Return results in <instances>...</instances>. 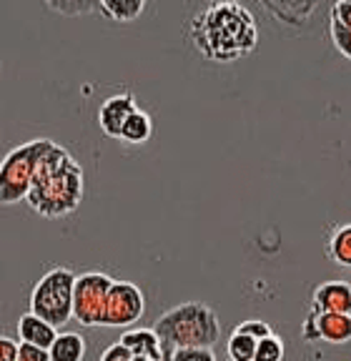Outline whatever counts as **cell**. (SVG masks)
Wrapping results in <instances>:
<instances>
[{"label": "cell", "mask_w": 351, "mask_h": 361, "mask_svg": "<svg viewBox=\"0 0 351 361\" xmlns=\"http://www.w3.org/2000/svg\"><path fill=\"white\" fill-rule=\"evenodd\" d=\"M314 314H351V283L326 281L314 288L312 296Z\"/></svg>", "instance_id": "obj_11"}, {"label": "cell", "mask_w": 351, "mask_h": 361, "mask_svg": "<svg viewBox=\"0 0 351 361\" xmlns=\"http://www.w3.org/2000/svg\"><path fill=\"white\" fill-rule=\"evenodd\" d=\"M58 336H61V334H58V329L53 326V324H48L46 319H40V316L30 314V311L18 319V338H20L23 344L51 351V346L56 344Z\"/></svg>", "instance_id": "obj_13"}, {"label": "cell", "mask_w": 351, "mask_h": 361, "mask_svg": "<svg viewBox=\"0 0 351 361\" xmlns=\"http://www.w3.org/2000/svg\"><path fill=\"white\" fill-rule=\"evenodd\" d=\"M256 346H259L256 338L233 331L231 338H228V344H226L228 359L231 361H254L256 359Z\"/></svg>", "instance_id": "obj_18"}, {"label": "cell", "mask_w": 351, "mask_h": 361, "mask_svg": "<svg viewBox=\"0 0 351 361\" xmlns=\"http://www.w3.org/2000/svg\"><path fill=\"white\" fill-rule=\"evenodd\" d=\"M153 331L159 334L161 341L173 351L211 349L221 338L218 316L204 301H186V304L168 309L166 314L159 316Z\"/></svg>", "instance_id": "obj_3"}, {"label": "cell", "mask_w": 351, "mask_h": 361, "mask_svg": "<svg viewBox=\"0 0 351 361\" xmlns=\"http://www.w3.org/2000/svg\"><path fill=\"white\" fill-rule=\"evenodd\" d=\"M138 111L136 98L130 93H116V96L106 98L98 108V126L108 138H121L125 121Z\"/></svg>", "instance_id": "obj_9"}, {"label": "cell", "mask_w": 351, "mask_h": 361, "mask_svg": "<svg viewBox=\"0 0 351 361\" xmlns=\"http://www.w3.org/2000/svg\"><path fill=\"white\" fill-rule=\"evenodd\" d=\"M301 336L306 344L326 341V344H346L351 341V314H314L309 311Z\"/></svg>", "instance_id": "obj_8"}, {"label": "cell", "mask_w": 351, "mask_h": 361, "mask_svg": "<svg viewBox=\"0 0 351 361\" xmlns=\"http://www.w3.org/2000/svg\"><path fill=\"white\" fill-rule=\"evenodd\" d=\"M53 143L56 141H51V138H33V141L20 143L6 153L3 166H0V201H3V206L28 201L35 171H38L43 156L53 148Z\"/></svg>", "instance_id": "obj_4"}, {"label": "cell", "mask_w": 351, "mask_h": 361, "mask_svg": "<svg viewBox=\"0 0 351 361\" xmlns=\"http://www.w3.org/2000/svg\"><path fill=\"white\" fill-rule=\"evenodd\" d=\"M75 281L78 276L66 266L46 271L30 291V314L46 319L56 329L66 326L73 319Z\"/></svg>", "instance_id": "obj_5"}, {"label": "cell", "mask_w": 351, "mask_h": 361, "mask_svg": "<svg viewBox=\"0 0 351 361\" xmlns=\"http://www.w3.org/2000/svg\"><path fill=\"white\" fill-rule=\"evenodd\" d=\"M153 135V118L146 111L138 108L128 121H125L123 130H121V143H128V146H141V143H148Z\"/></svg>", "instance_id": "obj_14"}, {"label": "cell", "mask_w": 351, "mask_h": 361, "mask_svg": "<svg viewBox=\"0 0 351 361\" xmlns=\"http://www.w3.org/2000/svg\"><path fill=\"white\" fill-rule=\"evenodd\" d=\"M171 361H216V354L211 349H178Z\"/></svg>", "instance_id": "obj_24"}, {"label": "cell", "mask_w": 351, "mask_h": 361, "mask_svg": "<svg viewBox=\"0 0 351 361\" xmlns=\"http://www.w3.org/2000/svg\"><path fill=\"white\" fill-rule=\"evenodd\" d=\"M116 279L101 271H88L80 274L75 281V296H73V319L80 326H103L106 316L108 293L113 288Z\"/></svg>", "instance_id": "obj_6"}, {"label": "cell", "mask_w": 351, "mask_h": 361, "mask_svg": "<svg viewBox=\"0 0 351 361\" xmlns=\"http://www.w3.org/2000/svg\"><path fill=\"white\" fill-rule=\"evenodd\" d=\"M18 361H51V351L20 341V356H18Z\"/></svg>", "instance_id": "obj_26"}, {"label": "cell", "mask_w": 351, "mask_h": 361, "mask_svg": "<svg viewBox=\"0 0 351 361\" xmlns=\"http://www.w3.org/2000/svg\"><path fill=\"white\" fill-rule=\"evenodd\" d=\"M85 193V178L80 164L68 148L53 143L35 171L28 206L43 219H63L80 206Z\"/></svg>", "instance_id": "obj_2"}, {"label": "cell", "mask_w": 351, "mask_h": 361, "mask_svg": "<svg viewBox=\"0 0 351 361\" xmlns=\"http://www.w3.org/2000/svg\"><path fill=\"white\" fill-rule=\"evenodd\" d=\"M261 8L271 13L273 20L291 28H301L316 13L319 3L316 0H271V3H261Z\"/></svg>", "instance_id": "obj_12"}, {"label": "cell", "mask_w": 351, "mask_h": 361, "mask_svg": "<svg viewBox=\"0 0 351 361\" xmlns=\"http://www.w3.org/2000/svg\"><path fill=\"white\" fill-rule=\"evenodd\" d=\"M283 354H286V346L276 334H271L269 338H261L259 346H256V361H283Z\"/></svg>", "instance_id": "obj_19"}, {"label": "cell", "mask_w": 351, "mask_h": 361, "mask_svg": "<svg viewBox=\"0 0 351 361\" xmlns=\"http://www.w3.org/2000/svg\"><path fill=\"white\" fill-rule=\"evenodd\" d=\"M191 45L211 63H233L259 45V25L241 3H209L188 23Z\"/></svg>", "instance_id": "obj_1"}, {"label": "cell", "mask_w": 351, "mask_h": 361, "mask_svg": "<svg viewBox=\"0 0 351 361\" xmlns=\"http://www.w3.org/2000/svg\"><path fill=\"white\" fill-rule=\"evenodd\" d=\"M326 256L336 266L351 269V224L336 226L326 241Z\"/></svg>", "instance_id": "obj_15"}, {"label": "cell", "mask_w": 351, "mask_h": 361, "mask_svg": "<svg viewBox=\"0 0 351 361\" xmlns=\"http://www.w3.org/2000/svg\"><path fill=\"white\" fill-rule=\"evenodd\" d=\"M328 33H331V43H334L336 51H339L346 61H351V30L331 23V25H328Z\"/></svg>", "instance_id": "obj_21"}, {"label": "cell", "mask_w": 351, "mask_h": 361, "mask_svg": "<svg viewBox=\"0 0 351 361\" xmlns=\"http://www.w3.org/2000/svg\"><path fill=\"white\" fill-rule=\"evenodd\" d=\"M0 354H3V361H18V356H20V338L0 336Z\"/></svg>", "instance_id": "obj_25"}, {"label": "cell", "mask_w": 351, "mask_h": 361, "mask_svg": "<svg viewBox=\"0 0 351 361\" xmlns=\"http://www.w3.org/2000/svg\"><path fill=\"white\" fill-rule=\"evenodd\" d=\"M130 359H133V354H130V351L125 349L121 341H118V344H111L101 356V361H130Z\"/></svg>", "instance_id": "obj_27"}, {"label": "cell", "mask_w": 351, "mask_h": 361, "mask_svg": "<svg viewBox=\"0 0 351 361\" xmlns=\"http://www.w3.org/2000/svg\"><path fill=\"white\" fill-rule=\"evenodd\" d=\"M121 344L133 356H148V359H153V361L173 359V349L166 346L153 329H128V331L121 336Z\"/></svg>", "instance_id": "obj_10"}, {"label": "cell", "mask_w": 351, "mask_h": 361, "mask_svg": "<svg viewBox=\"0 0 351 361\" xmlns=\"http://www.w3.org/2000/svg\"><path fill=\"white\" fill-rule=\"evenodd\" d=\"M51 11L56 13H68V16H80V13L98 11V3H83V0H70V3H46Z\"/></svg>", "instance_id": "obj_22"}, {"label": "cell", "mask_w": 351, "mask_h": 361, "mask_svg": "<svg viewBox=\"0 0 351 361\" xmlns=\"http://www.w3.org/2000/svg\"><path fill=\"white\" fill-rule=\"evenodd\" d=\"M98 11L116 23H130L146 11V3L143 0H101Z\"/></svg>", "instance_id": "obj_17"}, {"label": "cell", "mask_w": 351, "mask_h": 361, "mask_svg": "<svg viewBox=\"0 0 351 361\" xmlns=\"http://www.w3.org/2000/svg\"><path fill=\"white\" fill-rule=\"evenodd\" d=\"M331 23L351 30V0H339L331 6Z\"/></svg>", "instance_id": "obj_23"}, {"label": "cell", "mask_w": 351, "mask_h": 361, "mask_svg": "<svg viewBox=\"0 0 351 361\" xmlns=\"http://www.w3.org/2000/svg\"><path fill=\"white\" fill-rule=\"evenodd\" d=\"M85 338L80 334H61L51 346V361H83L85 359Z\"/></svg>", "instance_id": "obj_16"}, {"label": "cell", "mask_w": 351, "mask_h": 361, "mask_svg": "<svg viewBox=\"0 0 351 361\" xmlns=\"http://www.w3.org/2000/svg\"><path fill=\"white\" fill-rule=\"evenodd\" d=\"M233 331H238V334H244V336H251V338H256V341H261V338H269L271 336V326H269L264 319H246V322H241L238 324Z\"/></svg>", "instance_id": "obj_20"}, {"label": "cell", "mask_w": 351, "mask_h": 361, "mask_svg": "<svg viewBox=\"0 0 351 361\" xmlns=\"http://www.w3.org/2000/svg\"><path fill=\"white\" fill-rule=\"evenodd\" d=\"M146 311V296L143 291L130 281H116L111 293H108L106 316H103V326H133Z\"/></svg>", "instance_id": "obj_7"}]
</instances>
